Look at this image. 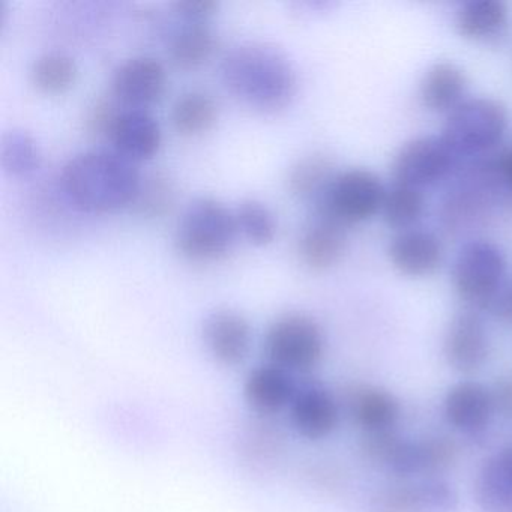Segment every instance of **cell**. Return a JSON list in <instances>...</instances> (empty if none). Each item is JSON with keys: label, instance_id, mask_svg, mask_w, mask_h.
I'll use <instances>...</instances> for the list:
<instances>
[{"label": "cell", "instance_id": "6", "mask_svg": "<svg viewBox=\"0 0 512 512\" xmlns=\"http://www.w3.org/2000/svg\"><path fill=\"white\" fill-rule=\"evenodd\" d=\"M506 259L499 247L473 239L458 251L452 268V286L469 310H487L506 280Z\"/></svg>", "mask_w": 512, "mask_h": 512}, {"label": "cell", "instance_id": "5", "mask_svg": "<svg viewBox=\"0 0 512 512\" xmlns=\"http://www.w3.org/2000/svg\"><path fill=\"white\" fill-rule=\"evenodd\" d=\"M325 334L316 319L302 313L278 317L265 335V355L269 364L289 373L314 370L325 356Z\"/></svg>", "mask_w": 512, "mask_h": 512}, {"label": "cell", "instance_id": "35", "mask_svg": "<svg viewBox=\"0 0 512 512\" xmlns=\"http://www.w3.org/2000/svg\"><path fill=\"white\" fill-rule=\"evenodd\" d=\"M496 166L506 194L512 196V146L496 155Z\"/></svg>", "mask_w": 512, "mask_h": 512}, {"label": "cell", "instance_id": "4", "mask_svg": "<svg viewBox=\"0 0 512 512\" xmlns=\"http://www.w3.org/2000/svg\"><path fill=\"white\" fill-rule=\"evenodd\" d=\"M238 230L235 214L223 203L200 197L190 203L179 220L176 250L193 262H214L232 250Z\"/></svg>", "mask_w": 512, "mask_h": 512}, {"label": "cell", "instance_id": "32", "mask_svg": "<svg viewBox=\"0 0 512 512\" xmlns=\"http://www.w3.org/2000/svg\"><path fill=\"white\" fill-rule=\"evenodd\" d=\"M172 7L182 22L203 23L217 13L220 5L215 0H179Z\"/></svg>", "mask_w": 512, "mask_h": 512}, {"label": "cell", "instance_id": "11", "mask_svg": "<svg viewBox=\"0 0 512 512\" xmlns=\"http://www.w3.org/2000/svg\"><path fill=\"white\" fill-rule=\"evenodd\" d=\"M442 413L452 430L467 437L484 436L496 415L490 386L473 379L454 383L443 397Z\"/></svg>", "mask_w": 512, "mask_h": 512}, {"label": "cell", "instance_id": "22", "mask_svg": "<svg viewBox=\"0 0 512 512\" xmlns=\"http://www.w3.org/2000/svg\"><path fill=\"white\" fill-rule=\"evenodd\" d=\"M509 8L502 0H470L455 14V29L464 40L487 43L505 32Z\"/></svg>", "mask_w": 512, "mask_h": 512}, {"label": "cell", "instance_id": "20", "mask_svg": "<svg viewBox=\"0 0 512 512\" xmlns=\"http://www.w3.org/2000/svg\"><path fill=\"white\" fill-rule=\"evenodd\" d=\"M473 499L481 512H512V445L482 461L473 481Z\"/></svg>", "mask_w": 512, "mask_h": 512}, {"label": "cell", "instance_id": "15", "mask_svg": "<svg viewBox=\"0 0 512 512\" xmlns=\"http://www.w3.org/2000/svg\"><path fill=\"white\" fill-rule=\"evenodd\" d=\"M289 412L293 430L314 442L332 436L340 425V401L322 386H307L296 392Z\"/></svg>", "mask_w": 512, "mask_h": 512}, {"label": "cell", "instance_id": "26", "mask_svg": "<svg viewBox=\"0 0 512 512\" xmlns=\"http://www.w3.org/2000/svg\"><path fill=\"white\" fill-rule=\"evenodd\" d=\"M43 154L37 140L23 130H11L0 142V166L13 178H29L40 170Z\"/></svg>", "mask_w": 512, "mask_h": 512}, {"label": "cell", "instance_id": "17", "mask_svg": "<svg viewBox=\"0 0 512 512\" xmlns=\"http://www.w3.org/2000/svg\"><path fill=\"white\" fill-rule=\"evenodd\" d=\"M394 269L410 278L428 277L439 269L443 259L440 239L428 230L409 229L398 232L388 247Z\"/></svg>", "mask_w": 512, "mask_h": 512}, {"label": "cell", "instance_id": "18", "mask_svg": "<svg viewBox=\"0 0 512 512\" xmlns=\"http://www.w3.org/2000/svg\"><path fill=\"white\" fill-rule=\"evenodd\" d=\"M244 400L257 415L274 416L290 407L296 395L292 373L274 364L259 365L245 377Z\"/></svg>", "mask_w": 512, "mask_h": 512}, {"label": "cell", "instance_id": "33", "mask_svg": "<svg viewBox=\"0 0 512 512\" xmlns=\"http://www.w3.org/2000/svg\"><path fill=\"white\" fill-rule=\"evenodd\" d=\"M490 394L496 415L512 421V371L496 377L490 386Z\"/></svg>", "mask_w": 512, "mask_h": 512}, {"label": "cell", "instance_id": "24", "mask_svg": "<svg viewBox=\"0 0 512 512\" xmlns=\"http://www.w3.org/2000/svg\"><path fill=\"white\" fill-rule=\"evenodd\" d=\"M217 37L208 22H184L172 35L169 53L173 64L182 70H196L211 59Z\"/></svg>", "mask_w": 512, "mask_h": 512}, {"label": "cell", "instance_id": "27", "mask_svg": "<svg viewBox=\"0 0 512 512\" xmlns=\"http://www.w3.org/2000/svg\"><path fill=\"white\" fill-rule=\"evenodd\" d=\"M424 209V191L394 182L391 188H386L380 214L389 227L398 232H404V230L413 229V226L421 220Z\"/></svg>", "mask_w": 512, "mask_h": 512}, {"label": "cell", "instance_id": "16", "mask_svg": "<svg viewBox=\"0 0 512 512\" xmlns=\"http://www.w3.org/2000/svg\"><path fill=\"white\" fill-rule=\"evenodd\" d=\"M107 139L113 151L131 163L151 160L161 146V128L157 119L142 109H124L118 113Z\"/></svg>", "mask_w": 512, "mask_h": 512}, {"label": "cell", "instance_id": "2", "mask_svg": "<svg viewBox=\"0 0 512 512\" xmlns=\"http://www.w3.org/2000/svg\"><path fill=\"white\" fill-rule=\"evenodd\" d=\"M140 181L134 163L106 149L77 154L61 173L67 199L89 214H107L133 205Z\"/></svg>", "mask_w": 512, "mask_h": 512}, {"label": "cell", "instance_id": "12", "mask_svg": "<svg viewBox=\"0 0 512 512\" xmlns=\"http://www.w3.org/2000/svg\"><path fill=\"white\" fill-rule=\"evenodd\" d=\"M166 88V68L151 56L127 59L112 77L113 100L125 109L145 110L163 98Z\"/></svg>", "mask_w": 512, "mask_h": 512}, {"label": "cell", "instance_id": "8", "mask_svg": "<svg viewBox=\"0 0 512 512\" xmlns=\"http://www.w3.org/2000/svg\"><path fill=\"white\" fill-rule=\"evenodd\" d=\"M461 163L442 136H419L398 149L392 176L397 184L424 191L455 175Z\"/></svg>", "mask_w": 512, "mask_h": 512}, {"label": "cell", "instance_id": "28", "mask_svg": "<svg viewBox=\"0 0 512 512\" xmlns=\"http://www.w3.org/2000/svg\"><path fill=\"white\" fill-rule=\"evenodd\" d=\"M31 79L44 94H62L76 82V62L67 53H44L32 65Z\"/></svg>", "mask_w": 512, "mask_h": 512}, {"label": "cell", "instance_id": "29", "mask_svg": "<svg viewBox=\"0 0 512 512\" xmlns=\"http://www.w3.org/2000/svg\"><path fill=\"white\" fill-rule=\"evenodd\" d=\"M175 205V185L161 172L151 173L140 181L133 206L145 218H163Z\"/></svg>", "mask_w": 512, "mask_h": 512}, {"label": "cell", "instance_id": "13", "mask_svg": "<svg viewBox=\"0 0 512 512\" xmlns=\"http://www.w3.org/2000/svg\"><path fill=\"white\" fill-rule=\"evenodd\" d=\"M343 404L353 424L364 434L395 430L400 422V400L383 386L371 383L350 386Z\"/></svg>", "mask_w": 512, "mask_h": 512}, {"label": "cell", "instance_id": "1", "mask_svg": "<svg viewBox=\"0 0 512 512\" xmlns=\"http://www.w3.org/2000/svg\"><path fill=\"white\" fill-rule=\"evenodd\" d=\"M220 76L239 103L266 115L283 112L298 92V77L289 58L277 47L257 41L227 52Z\"/></svg>", "mask_w": 512, "mask_h": 512}, {"label": "cell", "instance_id": "3", "mask_svg": "<svg viewBox=\"0 0 512 512\" xmlns=\"http://www.w3.org/2000/svg\"><path fill=\"white\" fill-rule=\"evenodd\" d=\"M508 130V112L500 101L488 97L467 98L446 115L442 139L461 161L490 155Z\"/></svg>", "mask_w": 512, "mask_h": 512}, {"label": "cell", "instance_id": "9", "mask_svg": "<svg viewBox=\"0 0 512 512\" xmlns=\"http://www.w3.org/2000/svg\"><path fill=\"white\" fill-rule=\"evenodd\" d=\"M458 503L454 485L436 476L380 488L371 497L370 512H455Z\"/></svg>", "mask_w": 512, "mask_h": 512}, {"label": "cell", "instance_id": "30", "mask_svg": "<svg viewBox=\"0 0 512 512\" xmlns=\"http://www.w3.org/2000/svg\"><path fill=\"white\" fill-rule=\"evenodd\" d=\"M239 232L257 247L272 244L277 236L278 224L275 215L265 203L247 199L239 203L235 212Z\"/></svg>", "mask_w": 512, "mask_h": 512}, {"label": "cell", "instance_id": "31", "mask_svg": "<svg viewBox=\"0 0 512 512\" xmlns=\"http://www.w3.org/2000/svg\"><path fill=\"white\" fill-rule=\"evenodd\" d=\"M121 110L112 101L100 100L89 110L86 127L95 136H109L110 128Z\"/></svg>", "mask_w": 512, "mask_h": 512}, {"label": "cell", "instance_id": "23", "mask_svg": "<svg viewBox=\"0 0 512 512\" xmlns=\"http://www.w3.org/2000/svg\"><path fill=\"white\" fill-rule=\"evenodd\" d=\"M335 164L328 155H307L293 164L287 176V188L295 199L316 206L335 178Z\"/></svg>", "mask_w": 512, "mask_h": 512}, {"label": "cell", "instance_id": "21", "mask_svg": "<svg viewBox=\"0 0 512 512\" xmlns=\"http://www.w3.org/2000/svg\"><path fill=\"white\" fill-rule=\"evenodd\" d=\"M467 77L454 62L442 61L431 65L419 85L422 106L433 113H449L466 101Z\"/></svg>", "mask_w": 512, "mask_h": 512}, {"label": "cell", "instance_id": "34", "mask_svg": "<svg viewBox=\"0 0 512 512\" xmlns=\"http://www.w3.org/2000/svg\"><path fill=\"white\" fill-rule=\"evenodd\" d=\"M487 311L497 322L512 326V277L503 281Z\"/></svg>", "mask_w": 512, "mask_h": 512}, {"label": "cell", "instance_id": "25", "mask_svg": "<svg viewBox=\"0 0 512 512\" xmlns=\"http://www.w3.org/2000/svg\"><path fill=\"white\" fill-rule=\"evenodd\" d=\"M218 119V104L202 91L185 92L172 109V122L182 136H197L211 130Z\"/></svg>", "mask_w": 512, "mask_h": 512}, {"label": "cell", "instance_id": "19", "mask_svg": "<svg viewBox=\"0 0 512 512\" xmlns=\"http://www.w3.org/2000/svg\"><path fill=\"white\" fill-rule=\"evenodd\" d=\"M346 248V226L322 214H314L298 242L299 259L317 272L334 268L343 259Z\"/></svg>", "mask_w": 512, "mask_h": 512}, {"label": "cell", "instance_id": "14", "mask_svg": "<svg viewBox=\"0 0 512 512\" xmlns=\"http://www.w3.org/2000/svg\"><path fill=\"white\" fill-rule=\"evenodd\" d=\"M203 341L212 358L224 367H236L250 355V323L232 310H217L206 317L202 329Z\"/></svg>", "mask_w": 512, "mask_h": 512}, {"label": "cell", "instance_id": "7", "mask_svg": "<svg viewBox=\"0 0 512 512\" xmlns=\"http://www.w3.org/2000/svg\"><path fill=\"white\" fill-rule=\"evenodd\" d=\"M385 194V185L376 173L367 169L344 170L332 179L314 212L346 227L365 223L382 212Z\"/></svg>", "mask_w": 512, "mask_h": 512}, {"label": "cell", "instance_id": "10", "mask_svg": "<svg viewBox=\"0 0 512 512\" xmlns=\"http://www.w3.org/2000/svg\"><path fill=\"white\" fill-rule=\"evenodd\" d=\"M443 356L452 370L464 376L478 373L487 364L490 337L478 311L467 308L452 317L443 337Z\"/></svg>", "mask_w": 512, "mask_h": 512}]
</instances>
